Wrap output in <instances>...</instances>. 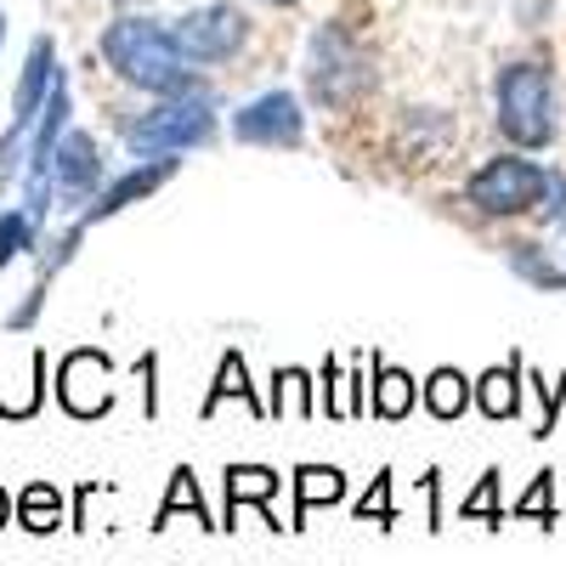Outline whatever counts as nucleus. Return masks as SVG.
<instances>
[{"instance_id": "1", "label": "nucleus", "mask_w": 566, "mask_h": 566, "mask_svg": "<svg viewBox=\"0 0 566 566\" xmlns=\"http://www.w3.org/2000/svg\"><path fill=\"white\" fill-rule=\"evenodd\" d=\"M97 52L130 91H142V97H176V91L199 85V74H193V63H187V52L176 45V34L165 23H154V18H142V12L114 18L103 29V40H97Z\"/></svg>"}, {"instance_id": "2", "label": "nucleus", "mask_w": 566, "mask_h": 566, "mask_svg": "<svg viewBox=\"0 0 566 566\" xmlns=\"http://www.w3.org/2000/svg\"><path fill=\"white\" fill-rule=\"evenodd\" d=\"M221 130V108H216V91L199 80L176 91V97H154L142 114H130L119 125V142L130 159H159V154H193L210 148Z\"/></svg>"}, {"instance_id": "3", "label": "nucleus", "mask_w": 566, "mask_h": 566, "mask_svg": "<svg viewBox=\"0 0 566 566\" xmlns=\"http://www.w3.org/2000/svg\"><path fill=\"white\" fill-rule=\"evenodd\" d=\"M493 125L510 148H549L555 130H560V114H555V74L544 63H504L499 80H493Z\"/></svg>"}, {"instance_id": "4", "label": "nucleus", "mask_w": 566, "mask_h": 566, "mask_svg": "<svg viewBox=\"0 0 566 566\" xmlns=\"http://www.w3.org/2000/svg\"><path fill=\"white\" fill-rule=\"evenodd\" d=\"M374 69L363 57V45L352 40L346 23H317L312 45H306V85H312V97L323 108H346L357 103L363 91H368Z\"/></svg>"}, {"instance_id": "5", "label": "nucleus", "mask_w": 566, "mask_h": 566, "mask_svg": "<svg viewBox=\"0 0 566 566\" xmlns=\"http://www.w3.org/2000/svg\"><path fill=\"white\" fill-rule=\"evenodd\" d=\"M544 187H549L544 165H533L522 154H499L464 181V199L482 216H527L533 205H544Z\"/></svg>"}, {"instance_id": "6", "label": "nucleus", "mask_w": 566, "mask_h": 566, "mask_svg": "<svg viewBox=\"0 0 566 566\" xmlns=\"http://www.w3.org/2000/svg\"><path fill=\"white\" fill-rule=\"evenodd\" d=\"M170 34L193 69H216V63H232L250 45V18L239 7H227V0H210V7H193L187 18H176Z\"/></svg>"}, {"instance_id": "7", "label": "nucleus", "mask_w": 566, "mask_h": 566, "mask_svg": "<svg viewBox=\"0 0 566 566\" xmlns=\"http://www.w3.org/2000/svg\"><path fill=\"white\" fill-rule=\"evenodd\" d=\"M57 408L69 419H103L114 408V357L103 346H74L57 363Z\"/></svg>"}, {"instance_id": "8", "label": "nucleus", "mask_w": 566, "mask_h": 566, "mask_svg": "<svg viewBox=\"0 0 566 566\" xmlns=\"http://www.w3.org/2000/svg\"><path fill=\"white\" fill-rule=\"evenodd\" d=\"M52 187H57V210H74V216L108 187V165H103V148L91 130H80V125L63 130L57 154H52Z\"/></svg>"}, {"instance_id": "9", "label": "nucleus", "mask_w": 566, "mask_h": 566, "mask_svg": "<svg viewBox=\"0 0 566 566\" xmlns=\"http://www.w3.org/2000/svg\"><path fill=\"white\" fill-rule=\"evenodd\" d=\"M232 136L244 142V148H301L306 142V108L295 91H261L250 97L239 114H232Z\"/></svg>"}, {"instance_id": "10", "label": "nucleus", "mask_w": 566, "mask_h": 566, "mask_svg": "<svg viewBox=\"0 0 566 566\" xmlns=\"http://www.w3.org/2000/svg\"><path fill=\"white\" fill-rule=\"evenodd\" d=\"M181 170V154H159V159H136L130 170H119V176H108V187L97 199H91L85 210H80V221L85 227H103V221H114L119 210H130V205H142V199H154L159 187L170 181Z\"/></svg>"}, {"instance_id": "11", "label": "nucleus", "mask_w": 566, "mask_h": 566, "mask_svg": "<svg viewBox=\"0 0 566 566\" xmlns=\"http://www.w3.org/2000/svg\"><path fill=\"white\" fill-rule=\"evenodd\" d=\"M57 74H63L57 40H52V34H34L29 57H23V74H18V91H12V125H29V130H34V119H40L45 97H52Z\"/></svg>"}, {"instance_id": "12", "label": "nucleus", "mask_w": 566, "mask_h": 566, "mask_svg": "<svg viewBox=\"0 0 566 566\" xmlns=\"http://www.w3.org/2000/svg\"><path fill=\"white\" fill-rule=\"evenodd\" d=\"M277 488H283V476H277L272 464H227V510H221V527L232 533V527H239V510L255 504V510H261V522H266L272 533H283V522L272 515Z\"/></svg>"}, {"instance_id": "13", "label": "nucleus", "mask_w": 566, "mask_h": 566, "mask_svg": "<svg viewBox=\"0 0 566 566\" xmlns=\"http://www.w3.org/2000/svg\"><path fill=\"white\" fill-rule=\"evenodd\" d=\"M522 380H527V368H522L515 352H510V363L482 368L476 374V408H482V419H493V424L522 419Z\"/></svg>"}, {"instance_id": "14", "label": "nucleus", "mask_w": 566, "mask_h": 566, "mask_svg": "<svg viewBox=\"0 0 566 566\" xmlns=\"http://www.w3.org/2000/svg\"><path fill=\"white\" fill-rule=\"evenodd\" d=\"M232 397H239V402L250 408V419H266V402H261V397H255V386H250V363H244V352H221L216 380H210V391H205L199 413H205V419H216Z\"/></svg>"}, {"instance_id": "15", "label": "nucleus", "mask_w": 566, "mask_h": 566, "mask_svg": "<svg viewBox=\"0 0 566 566\" xmlns=\"http://www.w3.org/2000/svg\"><path fill=\"white\" fill-rule=\"evenodd\" d=\"M419 402L431 419L453 424V419H464V408H476V380H464L459 368H431L419 386Z\"/></svg>"}, {"instance_id": "16", "label": "nucleus", "mask_w": 566, "mask_h": 566, "mask_svg": "<svg viewBox=\"0 0 566 566\" xmlns=\"http://www.w3.org/2000/svg\"><path fill=\"white\" fill-rule=\"evenodd\" d=\"M419 408V380L408 368L374 357V397H368V413L374 419H408Z\"/></svg>"}, {"instance_id": "17", "label": "nucleus", "mask_w": 566, "mask_h": 566, "mask_svg": "<svg viewBox=\"0 0 566 566\" xmlns=\"http://www.w3.org/2000/svg\"><path fill=\"white\" fill-rule=\"evenodd\" d=\"M18 527L34 533V538L69 527V499H63V488H57V482H29V488L18 493Z\"/></svg>"}, {"instance_id": "18", "label": "nucleus", "mask_w": 566, "mask_h": 566, "mask_svg": "<svg viewBox=\"0 0 566 566\" xmlns=\"http://www.w3.org/2000/svg\"><path fill=\"white\" fill-rule=\"evenodd\" d=\"M181 510L193 515L199 527H221L216 515H210V504H205V488H199V476H193V470H187V464H176V470H170V488H165V504H159V515H154L148 527H154V533H159V527H170V522H176Z\"/></svg>"}, {"instance_id": "19", "label": "nucleus", "mask_w": 566, "mask_h": 566, "mask_svg": "<svg viewBox=\"0 0 566 566\" xmlns=\"http://www.w3.org/2000/svg\"><path fill=\"white\" fill-rule=\"evenodd\" d=\"M346 499V470L335 464H301L295 470V522L290 527H306V515L317 504H340Z\"/></svg>"}, {"instance_id": "20", "label": "nucleus", "mask_w": 566, "mask_h": 566, "mask_svg": "<svg viewBox=\"0 0 566 566\" xmlns=\"http://www.w3.org/2000/svg\"><path fill=\"white\" fill-rule=\"evenodd\" d=\"M40 239H45V227L23 205H7L0 210V272H7L12 261H23V255H34Z\"/></svg>"}, {"instance_id": "21", "label": "nucleus", "mask_w": 566, "mask_h": 566, "mask_svg": "<svg viewBox=\"0 0 566 566\" xmlns=\"http://www.w3.org/2000/svg\"><path fill=\"white\" fill-rule=\"evenodd\" d=\"M283 408H295L301 419L323 413V408H317V391H312V374H306V368H277V374H272V402H266V419H283Z\"/></svg>"}, {"instance_id": "22", "label": "nucleus", "mask_w": 566, "mask_h": 566, "mask_svg": "<svg viewBox=\"0 0 566 566\" xmlns=\"http://www.w3.org/2000/svg\"><path fill=\"white\" fill-rule=\"evenodd\" d=\"M504 261H510V272H515V277H527L533 290L566 295V272H560L555 261H544V250H538V244H510V250H504Z\"/></svg>"}, {"instance_id": "23", "label": "nucleus", "mask_w": 566, "mask_h": 566, "mask_svg": "<svg viewBox=\"0 0 566 566\" xmlns=\"http://www.w3.org/2000/svg\"><path fill=\"white\" fill-rule=\"evenodd\" d=\"M459 515H464V522H482V527H504L510 522V510L499 504V470H482V482L464 493Z\"/></svg>"}, {"instance_id": "24", "label": "nucleus", "mask_w": 566, "mask_h": 566, "mask_svg": "<svg viewBox=\"0 0 566 566\" xmlns=\"http://www.w3.org/2000/svg\"><path fill=\"white\" fill-rule=\"evenodd\" d=\"M515 522H538V527H555V470H538L533 488L515 504Z\"/></svg>"}, {"instance_id": "25", "label": "nucleus", "mask_w": 566, "mask_h": 566, "mask_svg": "<svg viewBox=\"0 0 566 566\" xmlns=\"http://www.w3.org/2000/svg\"><path fill=\"white\" fill-rule=\"evenodd\" d=\"M357 522H374V527H397V510H391V470L374 476V488L357 499Z\"/></svg>"}, {"instance_id": "26", "label": "nucleus", "mask_w": 566, "mask_h": 566, "mask_svg": "<svg viewBox=\"0 0 566 566\" xmlns=\"http://www.w3.org/2000/svg\"><path fill=\"white\" fill-rule=\"evenodd\" d=\"M45 295H52V277H34L29 290H23V301L7 312V328H12V335H29V328L40 323V312H45Z\"/></svg>"}, {"instance_id": "27", "label": "nucleus", "mask_w": 566, "mask_h": 566, "mask_svg": "<svg viewBox=\"0 0 566 566\" xmlns=\"http://www.w3.org/2000/svg\"><path fill=\"white\" fill-rule=\"evenodd\" d=\"M527 386L538 397V419H533V437H549L555 431V419H560V397H566V374H560V386L538 380V374H527Z\"/></svg>"}, {"instance_id": "28", "label": "nucleus", "mask_w": 566, "mask_h": 566, "mask_svg": "<svg viewBox=\"0 0 566 566\" xmlns=\"http://www.w3.org/2000/svg\"><path fill=\"white\" fill-rule=\"evenodd\" d=\"M340 386H346V380H340V363L328 357V363L317 368V408H323L328 419H335V413H346V402H340Z\"/></svg>"}, {"instance_id": "29", "label": "nucleus", "mask_w": 566, "mask_h": 566, "mask_svg": "<svg viewBox=\"0 0 566 566\" xmlns=\"http://www.w3.org/2000/svg\"><path fill=\"white\" fill-rule=\"evenodd\" d=\"M136 374H142V413L159 419V357L142 352V357H136Z\"/></svg>"}, {"instance_id": "30", "label": "nucleus", "mask_w": 566, "mask_h": 566, "mask_svg": "<svg viewBox=\"0 0 566 566\" xmlns=\"http://www.w3.org/2000/svg\"><path fill=\"white\" fill-rule=\"evenodd\" d=\"M544 205H549L544 216H549L555 227H566V176H560V170H549V187H544Z\"/></svg>"}, {"instance_id": "31", "label": "nucleus", "mask_w": 566, "mask_h": 566, "mask_svg": "<svg viewBox=\"0 0 566 566\" xmlns=\"http://www.w3.org/2000/svg\"><path fill=\"white\" fill-rule=\"evenodd\" d=\"M12 522H18V499H12L7 488H0V533H7Z\"/></svg>"}, {"instance_id": "32", "label": "nucleus", "mask_w": 566, "mask_h": 566, "mask_svg": "<svg viewBox=\"0 0 566 566\" xmlns=\"http://www.w3.org/2000/svg\"><path fill=\"white\" fill-rule=\"evenodd\" d=\"M266 7H301V0H266Z\"/></svg>"}, {"instance_id": "33", "label": "nucleus", "mask_w": 566, "mask_h": 566, "mask_svg": "<svg viewBox=\"0 0 566 566\" xmlns=\"http://www.w3.org/2000/svg\"><path fill=\"white\" fill-rule=\"evenodd\" d=\"M0 45H7V12H0Z\"/></svg>"}]
</instances>
